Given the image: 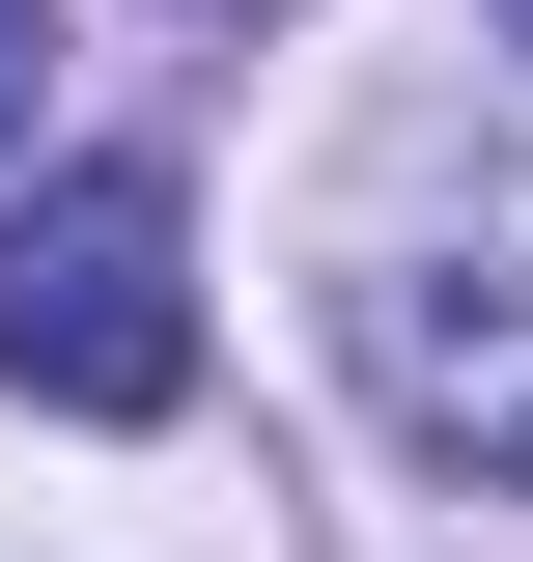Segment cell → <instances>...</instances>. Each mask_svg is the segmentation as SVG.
<instances>
[{"label": "cell", "instance_id": "obj_1", "mask_svg": "<svg viewBox=\"0 0 533 562\" xmlns=\"http://www.w3.org/2000/svg\"><path fill=\"white\" fill-rule=\"evenodd\" d=\"M0 394L29 422H169L197 394V198L140 140H57L0 198Z\"/></svg>", "mask_w": 533, "mask_h": 562}, {"label": "cell", "instance_id": "obj_2", "mask_svg": "<svg viewBox=\"0 0 533 562\" xmlns=\"http://www.w3.org/2000/svg\"><path fill=\"white\" fill-rule=\"evenodd\" d=\"M337 366L394 394L421 479L533 506V225H421V254H365V281H337Z\"/></svg>", "mask_w": 533, "mask_h": 562}, {"label": "cell", "instance_id": "obj_3", "mask_svg": "<svg viewBox=\"0 0 533 562\" xmlns=\"http://www.w3.org/2000/svg\"><path fill=\"white\" fill-rule=\"evenodd\" d=\"M29 85H57V29H29V0H0V169H29Z\"/></svg>", "mask_w": 533, "mask_h": 562}, {"label": "cell", "instance_id": "obj_4", "mask_svg": "<svg viewBox=\"0 0 533 562\" xmlns=\"http://www.w3.org/2000/svg\"><path fill=\"white\" fill-rule=\"evenodd\" d=\"M197 29H253V0H197Z\"/></svg>", "mask_w": 533, "mask_h": 562}, {"label": "cell", "instance_id": "obj_5", "mask_svg": "<svg viewBox=\"0 0 533 562\" xmlns=\"http://www.w3.org/2000/svg\"><path fill=\"white\" fill-rule=\"evenodd\" d=\"M506 57H533V0H506Z\"/></svg>", "mask_w": 533, "mask_h": 562}]
</instances>
